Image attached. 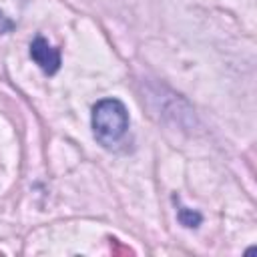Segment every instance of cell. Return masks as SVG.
Listing matches in <instances>:
<instances>
[{"mask_svg": "<svg viewBox=\"0 0 257 257\" xmlns=\"http://www.w3.org/2000/svg\"><path fill=\"white\" fill-rule=\"evenodd\" d=\"M128 131V110L118 98H102L92 106V133L102 147L122 141Z\"/></svg>", "mask_w": 257, "mask_h": 257, "instance_id": "cell-1", "label": "cell"}, {"mask_svg": "<svg viewBox=\"0 0 257 257\" xmlns=\"http://www.w3.org/2000/svg\"><path fill=\"white\" fill-rule=\"evenodd\" d=\"M177 217H179L181 225H185V227H189V229L199 227V225H201V221H203L201 213H197V211H193V209H187V207H179Z\"/></svg>", "mask_w": 257, "mask_h": 257, "instance_id": "cell-3", "label": "cell"}, {"mask_svg": "<svg viewBox=\"0 0 257 257\" xmlns=\"http://www.w3.org/2000/svg\"><path fill=\"white\" fill-rule=\"evenodd\" d=\"M30 56L44 74H54L60 68V50L50 46L44 36H36L30 42Z\"/></svg>", "mask_w": 257, "mask_h": 257, "instance_id": "cell-2", "label": "cell"}]
</instances>
